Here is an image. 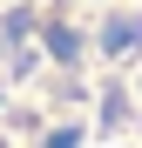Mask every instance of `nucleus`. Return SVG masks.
<instances>
[{
  "instance_id": "f257e3e1",
  "label": "nucleus",
  "mask_w": 142,
  "mask_h": 148,
  "mask_svg": "<svg viewBox=\"0 0 142 148\" xmlns=\"http://www.w3.org/2000/svg\"><path fill=\"white\" fill-rule=\"evenodd\" d=\"M0 148H142V0H0Z\"/></svg>"
}]
</instances>
